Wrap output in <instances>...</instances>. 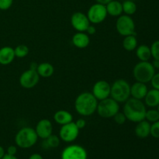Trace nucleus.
Segmentation results:
<instances>
[{"label":"nucleus","instance_id":"obj_16","mask_svg":"<svg viewBox=\"0 0 159 159\" xmlns=\"http://www.w3.org/2000/svg\"><path fill=\"white\" fill-rule=\"evenodd\" d=\"M15 57L14 48L9 46H5L0 48V65H9L13 61Z\"/></svg>","mask_w":159,"mask_h":159},{"label":"nucleus","instance_id":"obj_5","mask_svg":"<svg viewBox=\"0 0 159 159\" xmlns=\"http://www.w3.org/2000/svg\"><path fill=\"white\" fill-rule=\"evenodd\" d=\"M155 74V68L149 61H140L134 67L133 75L137 82H150Z\"/></svg>","mask_w":159,"mask_h":159},{"label":"nucleus","instance_id":"obj_31","mask_svg":"<svg viewBox=\"0 0 159 159\" xmlns=\"http://www.w3.org/2000/svg\"><path fill=\"white\" fill-rule=\"evenodd\" d=\"M113 120H114L115 122L116 123L119 125H122V124H125L126 120H127V118H126L125 115L124 114V113H120V112H118L114 116H113Z\"/></svg>","mask_w":159,"mask_h":159},{"label":"nucleus","instance_id":"obj_24","mask_svg":"<svg viewBox=\"0 0 159 159\" xmlns=\"http://www.w3.org/2000/svg\"><path fill=\"white\" fill-rule=\"evenodd\" d=\"M123 47L127 51H133L138 47V40L136 35H129L124 37L123 40Z\"/></svg>","mask_w":159,"mask_h":159},{"label":"nucleus","instance_id":"obj_22","mask_svg":"<svg viewBox=\"0 0 159 159\" xmlns=\"http://www.w3.org/2000/svg\"><path fill=\"white\" fill-rule=\"evenodd\" d=\"M37 71L40 77L49 78L54 74V68L51 63L43 62L41 64H39L37 68Z\"/></svg>","mask_w":159,"mask_h":159},{"label":"nucleus","instance_id":"obj_7","mask_svg":"<svg viewBox=\"0 0 159 159\" xmlns=\"http://www.w3.org/2000/svg\"><path fill=\"white\" fill-rule=\"evenodd\" d=\"M116 29L121 36L136 35L135 23L132 17L128 15H120L118 16L116 23Z\"/></svg>","mask_w":159,"mask_h":159},{"label":"nucleus","instance_id":"obj_14","mask_svg":"<svg viewBox=\"0 0 159 159\" xmlns=\"http://www.w3.org/2000/svg\"><path fill=\"white\" fill-rule=\"evenodd\" d=\"M35 131L38 138L45 140L53 133L52 123L48 119H42L36 125Z\"/></svg>","mask_w":159,"mask_h":159},{"label":"nucleus","instance_id":"obj_2","mask_svg":"<svg viewBox=\"0 0 159 159\" xmlns=\"http://www.w3.org/2000/svg\"><path fill=\"white\" fill-rule=\"evenodd\" d=\"M98 100L93 93L83 92L76 97L75 101V109L81 116H89L96 112Z\"/></svg>","mask_w":159,"mask_h":159},{"label":"nucleus","instance_id":"obj_34","mask_svg":"<svg viewBox=\"0 0 159 159\" xmlns=\"http://www.w3.org/2000/svg\"><path fill=\"white\" fill-rule=\"evenodd\" d=\"M75 124L77 126L78 128L81 130V129H83L86 126V121H85V120L80 118V119H78L76 122H75Z\"/></svg>","mask_w":159,"mask_h":159},{"label":"nucleus","instance_id":"obj_39","mask_svg":"<svg viewBox=\"0 0 159 159\" xmlns=\"http://www.w3.org/2000/svg\"><path fill=\"white\" fill-rule=\"evenodd\" d=\"M37 66H38V65H37L36 62H32V63L30 65V68L29 69H31V70H34V71H37Z\"/></svg>","mask_w":159,"mask_h":159},{"label":"nucleus","instance_id":"obj_35","mask_svg":"<svg viewBox=\"0 0 159 159\" xmlns=\"http://www.w3.org/2000/svg\"><path fill=\"white\" fill-rule=\"evenodd\" d=\"M17 153V148L15 145H11L9 146L7 148V153L8 155H16Z\"/></svg>","mask_w":159,"mask_h":159},{"label":"nucleus","instance_id":"obj_8","mask_svg":"<svg viewBox=\"0 0 159 159\" xmlns=\"http://www.w3.org/2000/svg\"><path fill=\"white\" fill-rule=\"evenodd\" d=\"M107 11L106 5L100 3H95L92 5L87 12V17L89 20L90 23L98 24L101 23L106 20L107 16Z\"/></svg>","mask_w":159,"mask_h":159},{"label":"nucleus","instance_id":"obj_38","mask_svg":"<svg viewBox=\"0 0 159 159\" xmlns=\"http://www.w3.org/2000/svg\"><path fill=\"white\" fill-rule=\"evenodd\" d=\"M2 159H18L16 157V155H8V154H5L4 156L2 157Z\"/></svg>","mask_w":159,"mask_h":159},{"label":"nucleus","instance_id":"obj_29","mask_svg":"<svg viewBox=\"0 0 159 159\" xmlns=\"http://www.w3.org/2000/svg\"><path fill=\"white\" fill-rule=\"evenodd\" d=\"M152 57L155 60H159V40H155L150 47Z\"/></svg>","mask_w":159,"mask_h":159},{"label":"nucleus","instance_id":"obj_1","mask_svg":"<svg viewBox=\"0 0 159 159\" xmlns=\"http://www.w3.org/2000/svg\"><path fill=\"white\" fill-rule=\"evenodd\" d=\"M147 109L144 102L140 99L129 98L124 106V114L128 120L134 123H138L145 120Z\"/></svg>","mask_w":159,"mask_h":159},{"label":"nucleus","instance_id":"obj_3","mask_svg":"<svg viewBox=\"0 0 159 159\" xmlns=\"http://www.w3.org/2000/svg\"><path fill=\"white\" fill-rule=\"evenodd\" d=\"M38 136L35 129L25 127L20 129L15 136V143L17 147L26 149L33 147L37 143Z\"/></svg>","mask_w":159,"mask_h":159},{"label":"nucleus","instance_id":"obj_40","mask_svg":"<svg viewBox=\"0 0 159 159\" xmlns=\"http://www.w3.org/2000/svg\"><path fill=\"white\" fill-rule=\"evenodd\" d=\"M96 2L100 3V4L107 5V3H109L110 2H111L112 0H96Z\"/></svg>","mask_w":159,"mask_h":159},{"label":"nucleus","instance_id":"obj_33","mask_svg":"<svg viewBox=\"0 0 159 159\" xmlns=\"http://www.w3.org/2000/svg\"><path fill=\"white\" fill-rule=\"evenodd\" d=\"M151 83H152L153 89L159 90V73H155L154 75L152 80H151Z\"/></svg>","mask_w":159,"mask_h":159},{"label":"nucleus","instance_id":"obj_23","mask_svg":"<svg viewBox=\"0 0 159 159\" xmlns=\"http://www.w3.org/2000/svg\"><path fill=\"white\" fill-rule=\"evenodd\" d=\"M136 55L141 61H148L152 57L150 47L145 44H141L137 47Z\"/></svg>","mask_w":159,"mask_h":159},{"label":"nucleus","instance_id":"obj_21","mask_svg":"<svg viewBox=\"0 0 159 159\" xmlns=\"http://www.w3.org/2000/svg\"><path fill=\"white\" fill-rule=\"evenodd\" d=\"M145 105L149 107H157L159 105V90L152 89L148 90L144 97Z\"/></svg>","mask_w":159,"mask_h":159},{"label":"nucleus","instance_id":"obj_25","mask_svg":"<svg viewBox=\"0 0 159 159\" xmlns=\"http://www.w3.org/2000/svg\"><path fill=\"white\" fill-rule=\"evenodd\" d=\"M123 6V12L125 13V15L131 16L136 12L137 11V5L132 0H126L122 3Z\"/></svg>","mask_w":159,"mask_h":159},{"label":"nucleus","instance_id":"obj_30","mask_svg":"<svg viewBox=\"0 0 159 159\" xmlns=\"http://www.w3.org/2000/svg\"><path fill=\"white\" fill-rule=\"evenodd\" d=\"M150 135L155 138H159V120L151 124Z\"/></svg>","mask_w":159,"mask_h":159},{"label":"nucleus","instance_id":"obj_32","mask_svg":"<svg viewBox=\"0 0 159 159\" xmlns=\"http://www.w3.org/2000/svg\"><path fill=\"white\" fill-rule=\"evenodd\" d=\"M13 0H0V9L7 10L12 6Z\"/></svg>","mask_w":159,"mask_h":159},{"label":"nucleus","instance_id":"obj_42","mask_svg":"<svg viewBox=\"0 0 159 159\" xmlns=\"http://www.w3.org/2000/svg\"><path fill=\"white\" fill-rule=\"evenodd\" d=\"M154 68H159V60H155L154 62L152 63Z\"/></svg>","mask_w":159,"mask_h":159},{"label":"nucleus","instance_id":"obj_10","mask_svg":"<svg viewBox=\"0 0 159 159\" xmlns=\"http://www.w3.org/2000/svg\"><path fill=\"white\" fill-rule=\"evenodd\" d=\"M87 157L86 150L78 144L68 146L61 153V159H87Z\"/></svg>","mask_w":159,"mask_h":159},{"label":"nucleus","instance_id":"obj_9","mask_svg":"<svg viewBox=\"0 0 159 159\" xmlns=\"http://www.w3.org/2000/svg\"><path fill=\"white\" fill-rule=\"evenodd\" d=\"M79 134V129L75 125V122L61 126L59 130V138L65 142L70 143L75 141Z\"/></svg>","mask_w":159,"mask_h":159},{"label":"nucleus","instance_id":"obj_28","mask_svg":"<svg viewBox=\"0 0 159 159\" xmlns=\"http://www.w3.org/2000/svg\"><path fill=\"white\" fill-rule=\"evenodd\" d=\"M145 120L149 123H155L159 120V112L155 109H151L146 111Z\"/></svg>","mask_w":159,"mask_h":159},{"label":"nucleus","instance_id":"obj_12","mask_svg":"<svg viewBox=\"0 0 159 159\" xmlns=\"http://www.w3.org/2000/svg\"><path fill=\"white\" fill-rule=\"evenodd\" d=\"M110 87L108 82L105 80H99L94 84L93 87V93L98 101L103 100L110 96Z\"/></svg>","mask_w":159,"mask_h":159},{"label":"nucleus","instance_id":"obj_43","mask_svg":"<svg viewBox=\"0 0 159 159\" xmlns=\"http://www.w3.org/2000/svg\"><path fill=\"white\" fill-rule=\"evenodd\" d=\"M157 107H158V112H159V105Z\"/></svg>","mask_w":159,"mask_h":159},{"label":"nucleus","instance_id":"obj_18","mask_svg":"<svg viewBox=\"0 0 159 159\" xmlns=\"http://www.w3.org/2000/svg\"><path fill=\"white\" fill-rule=\"evenodd\" d=\"M135 134L139 138H146L150 135L151 133V124L146 120L137 123L135 127Z\"/></svg>","mask_w":159,"mask_h":159},{"label":"nucleus","instance_id":"obj_17","mask_svg":"<svg viewBox=\"0 0 159 159\" xmlns=\"http://www.w3.org/2000/svg\"><path fill=\"white\" fill-rule=\"evenodd\" d=\"M90 43V37L86 33L77 32L72 37V43L79 49L87 48Z\"/></svg>","mask_w":159,"mask_h":159},{"label":"nucleus","instance_id":"obj_26","mask_svg":"<svg viewBox=\"0 0 159 159\" xmlns=\"http://www.w3.org/2000/svg\"><path fill=\"white\" fill-rule=\"evenodd\" d=\"M30 52L29 48L25 44L18 45L14 48V53L15 56L19 58H23V57H26Z\"/></svg>","mask_w":159,"mask_h":159},{"label":"nucleus","instance_id":"obj_11","mask_svg":"<svg viewBox=\"0 0 159 159\" xmlns=\"http://www.w3.org/2000/svg\"><path fill=\"white\" fill-rule=\"evenodd\" d=\"M40 75L37 71L28 69L23 71L20 77V84L24 89H33L38 84Z\"/></svg>","mask_w":159,"mask_h":159},{"label":"nucleus","instance_id":"obj_27","mask_svg":"<svg viewBox=\"0 0 159 159\" xmlns=\"http://www.w3.org/2000/svg\"><path fill=\"white\" fill-rule=\"evenodd\" d=\"M61 139L59 137L56 136V135L51 134V136L48 137V138L45 139L44 144H46L47 148H57L60 144Z\"/></svg>","mask_w":159,"mask_h":159},{"label":"nucleus","instance_id":"obj_4","mask_svg":"<svg viewBox=\"0 0 159 159\" xmlns=\"http://www.w3.org/2000/svg\"><path fill=\"white\" fill-rule=\"evenodd\" d=\"M110 96L119 103L125 102L130 96V85L125 79H117L110 87Z\"/></svg>","mask_w":159,"mask_h":159},{"label":"nucleus","instance_id":"obj_6","mask_svg":"<svg viewBox=\"0 0 159 159\" xmlns=\"http://www.w3.org/2000/svg\"><path fill=\"white\" fill-rule=\"evenodd\" d=\"M120 111L119 102L112 98H107L98 102L96 112L102 118H113Z\"/></svg>","mask_w":159,"mask_h":159},{"label":"nucleus","instance_id":"obj_20","mask_svg":"<svg viewBox=\"0 0 159 159\" xmlns=\"http://www.w3.org/2000/svg\"><path fill=\"white\" fill-rule=\"evenodd\" d=\"M107 14L111 16L117 17L122 15L123 13V6L122 3L116 0H112L109 3L106 5Z\"/></svg>","mask_w":159,"mask_h":159},{"label":"nucleus","instance_id":"obj_41","mask_svg":"<svg viewBox=\"0 0 159 159\" xmlns=\"http://www.w3.org/2000/svg\"><path fill=\"white\" fill-rule=\"evenodd\" d=\"M5 150L2 146H0V159L2 158V157L5 155Z\"/></svg>","mask_w":159,"mask_h":159},{"label":"nucleus","instance_id":"obj_37","mask_svg":"<svg viewBox=\"0 0 159 159\" xmlns=\"http://www.w3.org/2000/svg\"><path fill=\"white\" fill-rule=\"evenodd\" d=\"M29 159H43V157L40 155V154L35 153V154H33V155H31L30 156Z\"/></svg>","mask_w":159,"mask_h":159},{"label":"nucleus","instance_id":"obj_36","mask_svg":"<svg viewBox=\"0 0 159 159\" xmlns=\"http://www.w3.org/2000/svg\"><path fill=\"white\" fill-rule=\"evenodd\" d=\"M85 32H86V34H88V35H94L96 32V29L94 26H93V25H89V27L87 28Z\"/></svg>","mask_w":159,"mask_h":159},{"label":"nucleus","instance_id":"obj_13","mask_svg":"<svg viewBox=\"0 0 159 159\" xmlns=\"http://www.w3.org/2000/svg\"><path fill=\"white\" fill-rule=\"evenodd\" d=\"M71 24L78 32H85L90 25L87 15L82 12H76L71 17Z\"/></svg>","mask_w":159,"mask_h":159},{"label":"nucleus","instance_id":"obj_15","mask_svg":"<svg viewBox=\"0 0 159 159\" xmlns=\"http://www.w3.org/2000/svg\"><path fill=\"white\" fill-rule=\"evenodd\" d=\"M148 91L147 85L143 82H136L130 85V96L134 99L142 100L145 97Z\"/></svg>","mask_w":159,"mask_h":159},{"label":"nucleus","instance_id":"obj_19","mask_svg":"<svg viewBox=\"0 0 159 159\" xmlns=\"http://www.w3.org/2000/svg\"><path fill=\"white\" fill-rule=\"evenodd\" d=\"M54 120L57 124L63 126L65 124L72 122L73 116L71 114V113H69L67 110H61L54 113Z\"/></svg>","mask_w":159,"mask_h":159}]
</instances>
